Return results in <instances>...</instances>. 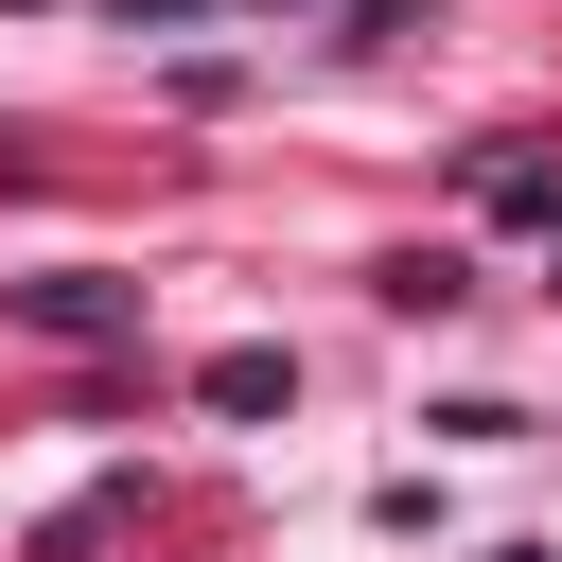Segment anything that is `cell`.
<instances>
[{"mask_svg":"<svg viewBox=\"0 0 562 562\" xmlns=\"http://www.w3.org/2000/svg\"><path fill=\"white\" fill-rule=\"evenodd\" d=\"M474 193H492L509 228H562V176H544V158H474Z\"/></svg>","mask_w":562,"mask_h":562,"instance_id":"cell-2","label":"cell"},{"mask_svg":"<svg viewBox=\"0 0 562 562\" xmlns=\"http://www.w3.org/2000/svg\"><path fill=\"white\" fill-rule=\"evenodd\" d=\"M18 316H35V334H123L140 299H123V281H18Z\"/></svg>","mask_w":562,"mask_h":562,"instance_id":"cell-1","label":"cell"}]
</instances>
